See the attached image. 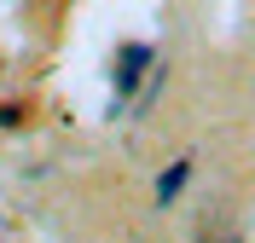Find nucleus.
I'll return each mask as SVG.
<instances>
[{
	"label": "nucleus",
	"instance_id": "1",
	"mask_svg": "<svg viewBox=\"0 0 255 243\" xmlns=\"http://www.w3.org/2000/svg\"><path fill=\"white\" fill-rule=\"evenodd\" d=\"M186 179H191V157H174V168L157 179V203H162V209H168V203L186 191Z\"/></svg>",
	"mask_w": 255,
	"mask_h": 243
},
{
	"label": "nucleus",
	"instance_id": "2",
	"mask_svg": "<svg viewBox=\"0 0 255 243\" xmlns=\"http://www.w3.org/2000/svg\"><path fill=\"white\" fill-rule=\"evenodd\" d=\"M17 122H29V104H0V128H17Z\"/></svg>",
	"mask_w": 255,
	"mask_h": 243
}]
</instances>
